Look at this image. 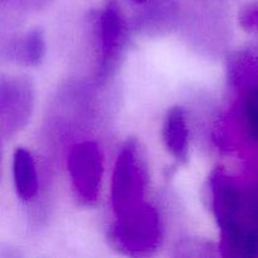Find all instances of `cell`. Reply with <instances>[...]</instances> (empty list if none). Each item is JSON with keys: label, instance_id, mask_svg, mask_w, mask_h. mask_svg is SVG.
Listing matches in <instances>:
<instances>
[{"label": "cell", "instance_id": "obj_10", "mask_svg": "<svg viewBox=\"0 0 258 258\" xmlns=\"http://www.w3.org/2000/svg\"><path fill=\"white\" fill-rule=\"evenodd\" d=\"M2 2H5V0H0V3H2Z\"/></svg>", "mask_w": 258, "mask_h": 258}, {"label": "cell", "instance_id": "obj_8", "mask_svg": "<svg viewBox=\"0 0 258 258\" xmlns=\"http://www.w3.org/2000/svg\"><path fill=\"white\" fill-rule=\"evenodd\" d=\"M44 33L38 28L25 33L24 37L15 44V57L25 66H39L45 55Z\"/></svg>", "mask_w": 258, "mask_h": 258}, {"label": "cell", "instance_id": "obj_1", "mask_svg": "<svg viewBox=\"0 0 258 258\" xmlns=\"http://www.w3.org/2000/svg\"><path fill=\"white\" fill-rule=\"evenodd\" d=\"M148 173L138 141L130 139L123 144L116 159L111 184V201L116 216L145 203Z\"/></svg>", "mask_w": 258, "mask_h": 258}, {"label": "cell", "instance_id": "obj_6", "mask_svg": "<svg viewBox=\"0 0 258 258\" xmlns=\"http://www.w3.org/2000/svg\"><path fill=\"white\" fill-rule=\"evenodd\" d=\"M163 141L169 153L179 163L188 160L189 130L185 112L180 106H174L166 112L163 122Z\"/></svg>", "mask_w": 258, "mask_h": 258}, {"label": "cell", "instance_id": "obj_4", "mask_svg": "<svg viewBox=\"0 0 258 258\" xmlns=\"http://www.w3.org/2000/svg\"><path fill=\"white\" fill-rule=\"evenodd\" d=\"M67 166L76 197L83 204L95 203L103 174L102 153L97 144L83 141L73 146Z\"/></svg>", "mask_w": 258, "mask_h": 258}, {"label": "cell", "instance_id": "obj_5", "mask_svg": "<svg viewBox=\"0 0 258 258\" xmlns=\"http://www.w3.org/2000/svg\"><path fill=\"white\" fill-rule=\"evenodd\" d=\"M97 34L101 57L98 76L105 81L117 68L127 42L126 20L115 0H107L98 12Z\"/></svg>", "mask_w": 258, "mask_h": 258}, {"label": "cell", "instance_id": "obj_9", "mask_svg": "<svg viewBox=\"0 0 258 258\" xmlns=\"http://www.w3.org/2000/svg\"><path fill=\"white\" fill-rule=\"evenodd\" d=\"M133 3H135V4H144V3H146L148 0H131Z\"/></svg>", "mask_w": 258, "mask_h": 258}, {"label": "cell", "instance_id": "obj_7", "mask_svg": "<svg viewBox=\"0 0 258 258\" xmlns=\"http://www.w3.org/2000/svg\"><path fill=\"white\" fill-rule=\"evenodd\" d=\"M13 174L19 198L25 202L33 201L38 191V175L34 159L27 149L19 148L15 150Z\"/></svg>", "mask_w": 258, "mask_h": 258}, {"label": "cell", "instance_id": "obj_3", "mask_svg": "<svg viewBox=\"0 0 258 258\" xmlns=\"http://www.w3.org/2000/svg\"><path fill=\"white\" fill-rule=\"evenodd\" d=\"M34 107V86L25 76H0V134L12 136L29 121Z\"/></svg>", "mask_w": 258, "mask_h": 258}, {"label": "cell", "instance_id": "obj_2", "mask_svg": "<svg viewBox=\"0 0 258 258\" xmlns=\"http://www.w3.org/2000/svg\"><path fill=\"white\" fill-rule=\"evenodd\" d=\"M112 236L116 246L127 254L149 256L160 244L161 223L158 212L145 202L116 216Z\"/></svg>", "mask_w": 258, "mask_h": 258}]
</instances>
